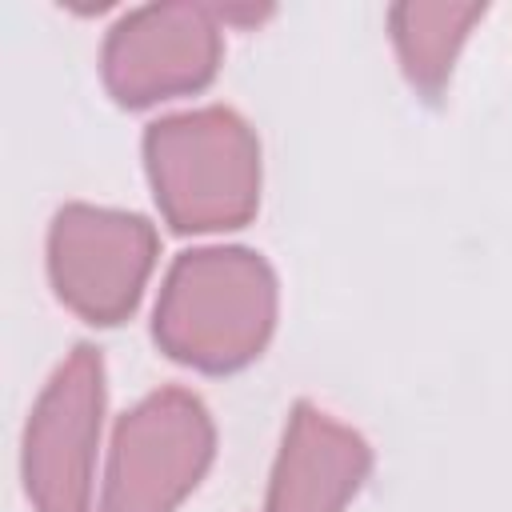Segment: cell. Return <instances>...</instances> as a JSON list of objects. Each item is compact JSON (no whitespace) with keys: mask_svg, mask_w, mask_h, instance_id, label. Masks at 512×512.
Returning a JSON list of instances; mask_svg holds the SVG:
<instances>
[{"mask_svg":"<svg viewBox=\"0 0 512 512\" xmlns=\"http://www.w3.org/2000/svg\"><path fill=\"white\" fill-rule=\"evenodd\" d=\"M276 324V280L248 248L184 252L156 300V344L192 368L232 372L260 356Z\"/></svg>","mask_w":512,"mask_h":512,"instance_id":"1","label":"cell"},{"mask_svg":"<svg viewBox=\"0 0 512 512\" xmlns=\"http://www.w3.org/2000/svg\"><path fill=\"white\" fill-rule=\"evenodd\" d=\"M372 468L360 432L316 404H296L276 452L264 512H344Z\"/></svg>","mask_w":512,"mask_h":512,"instance_id":"7","label":"cell"},{"mask_svg":"<svg viewBox=\"0 0 512 512\" xmlns=\"http://www.w3.org/2000/svg\"><path fill=\"white\" fill-rule=\"evenodd\" d=\"M480 16L484 4H396L388 12V28L404 76L428 96L440 92Z\"/></svg>","mask_w":512,"mask_h":512,"instance_id":"8","label":"cell"},{"mask_svg":"<svg viewBox=\"0 0 512 512\" xmlns=\"http://www.w3.org/2000/svg\"><path fill=\"white\" fill-rule=\"evenodd\" d=\"M100 412L104 364L80 344L52 372L24 428V488L36 512H92Z\"/></svg>","mask_w":512,"mask_h":512,"instance_id":"5","label":"cell"},{"mask_svg":"<svg viewBox=\"0 0 512 512\" xmlns=\"http://www.w3.org/2000/svg\"><path fill=\"white\" fill-rule=\"evenodd\" d=\"M156 264V232L144 216L68 204L48 228V276L56 296L92 324H120L140 304Z\"/></svg>","mask_w":512,"mask_h":512,"instance_id":"4","label":"cell"},{"mask_svg":"<svg viewBox=\"0 0 512 512\" xmlns=\"http://www.w3.org/2000/svg\"><path fill=\"white\" fill-rule=\"evenodd\" d=\"M216 428L184 388H160L120 416L100 512H172L212 464Z\"/></svg>","mask_w":512,"mask_h":512,"instance_id":"3","label":"cell"},{"mask_svg":"<svg viewBox=\"0 0 512 512\" xmlns=\"http://www.w3.org/2000/svg\"><path fill=\"white\" fill-rule=\"evenodd\" d=\"M144 164L176 232L240 228L260 204V144L228 108L156 120L144 136Z\"/></svg>","mask_w":512,"mask_h":512,"instance_id":"2","label":"cell"},{"mask_svg":"<svg viewBox=\"0 0 512 512\" xmlns=\"http://www.w3.org/2000/svg\"><path fill=\"white\" fill-rule=\"evenodd\" d=\"M216 64L220 16L204 4L132 8L104 40V84L132 108L204 88Z\"/></svg>","mask_w":512,"mask_h":512,"instance_id":"6","label":"cell"}]
</instances>
